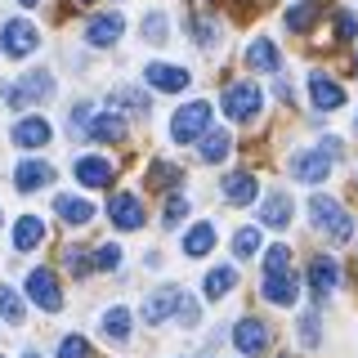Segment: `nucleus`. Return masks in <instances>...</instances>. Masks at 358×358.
<instances>
[{
  "label": "nucleus",
  "mask_w": 358,
  "mask_h": 358,
  "mask_svg": "<svg viewBox=\"0 0 358 358\" xmlns=\"http://www.w3.org/2000/svg\"><path fill=\"white\" fill-rule=\"evenodd\" d=\"M309 224L318 233H327L331 242H350L354 238V215L341 206L336 197H322V193H313L309 197Z\"/></svg>",
  "instance_id": "1"
},
{
  "label": "nucleus",
  "mask_w": 358,
  "mask_h": 358,
  "mask_svg": "<svg viewBox=\"0 0 358 358\" xmlns=\"http://www.w3.org/2000/svg\"><path fill=\"white\" fill-rule=\"evenodd\" d=\"M210 117H215V108L206 103V99H197V103H184L171 117V139L175 143H193L201 134H210Z\"/></svg>",
  "instance_id": "2"
},
{
  "label": "nucleus",
  "mask_w": 358,
  "mask_h": 358,
  "mask_svg": "<svg viewBox=\"0 0 358 358\" xmlns=\"http://www.w3.org/2000/svg\"><path fill=\"white\" fill-rule=\"evenodd\" d=\"M224 112H229L233 121H255L260 117V85L255 81H233V85H224Z\"/></svg>",
  "instance_id": "3"
},
{
  "label": "nucleus",
  "mask_w": 358,
  "mask_h": 358,
  "mask_svg": "<svg viewBox=\"0 0 358 358\" xmlns=\"http://www.w3.org/2000/svg\"><path fill=\"white\" fill-rule=\"evenodd\" d=\"M27 296L36 300L45 313H59V309H63L59 273H54V268H31V273H27Z\"/></svg>",
  "instance_id": "4"
},
{
  "label": "nucleus",
  "mask_w": 358,
  "mask_h": 358,
  "mask_svg": "<svg viewBox=\"0 0 358 358\" xmlns=\"http://www.w3.org/2000/svg\"><path fill=\"white\" fill-rule=\"evenodd\" d=\"M50 94H54V76L45 72V67L27 72V76L18 81V90H14V85H5V99H9L14 108H22V103H41V99H50Z\"/></svg>",
  "instance_id": "5"
},
{
  "label": "nucleus",
  "mask_w": 358,
  "mask_h": 358,
  "mask_svg": "<svg viewBox=\"0 0 358 358\" xmlns=\"http://www.w3.org/2000/svg\"><path fill=\"white\" fill-rule=\"evenodd\" d=\"M0 41H5L0 50H5L9 59H22V54H31V50L41 45V31L31 27L27 18H9L5 27H0Z\"/></svg>",
  "instance_id": "6"
},
{
  "label": "nucleus",
  "mask_w": 358,
  "mask_h": 358,
  "mask_svg": "<svg viewBox=\"0 0 358 358\" xmlns=\"http://www.w3.org/2000/svg\"><path fill=\"white\" fill-rule=\"evenodd\" d=\"M233 345H238L246 358H264L268 354V327L260 318H238L233 322Z\"/></svg>",
  "instance_id": "7"
},
{
  "label": "nucleus",
  "mask_w": 358,
  "mask_h": 358,
  "mask_svg": "<svg viewBox=\"0 0 358 358\" xmlns=\"http://www.w3.org/2000/svg\"><path fill=\"white\" fill-rule=\"evenodd\" d=\"M327 171H331V157L322 152V148H305V152L291 157V175H296L300 184H322Z\"/></svg>",
  "instance_id": "8"
},
{
  "label": "nucleus",
  "mask_w": 358,
  "mask_h": 358,
  "mask_svg": "<svg viewBox=\"0 0 358 358\" xmlns=\"http://www.w3.org/2000/svg\"><path fill=\"white\" fill-rule=\"evenodd\" d=\"M309 99H313V112H336L350 94H345L327 72H309Z\"/></svg>",
  "instance_id": "9"
},
{
  "label": "nucleus",
  "mask_w": 358,
  "mask_h": 358,
  "mask_svg": "<svg viewBox=\"0 0 358 358\" xmlns=\"http://www.w3.org/2000/svg\"><path fill=\"white\" fill-rule=\"evenodd\" d=\"M54 184V166L50 162H36V157H22V162L14 166V188H22V193H36V188Z\"/></svg>",
  "instance_id": "10"
},
{
  "label": "nucleus",
  "mask_w": 358,
  "mask_h": 358,
  "mask_svg": "<svg viewBox=\"0 0 358 358\" xmlns=\"http://www.w3.org/2000/svg\"><path fill=\"white\" fill-rule=\"evenodd\" d=\"M336 282H341V264H336L331 255H313L309 260V291L318 300H327L336 291Z\"/></svg>",
  "instance_id": "11"
},
{
  "label": "nucleus",
  "mask_w": 358,
  "mask_h": 358,
  "mask_svg": "<svg viewBox=\"0 0 358 358\" xmlns=\"http://www.w3.org/2000/svg\"><path fill=\"white\" fill-rule=\"evenodd\" d=\"M148 85L152 90H166V94H179V90H188V67H179V63H148Z\"/></svg>",
  "instance_id": "12"
},
{
  "label": "nucleus",
  "mask_w": 358,
  "mask_h": 358,
  "mask_svg": "<svg viewBox=\"0 0 358 358\" xmlns=\"http://www.w3.org/2000/svg\"><path fill=\"white\" fill-rule=\"evenodd\" d=\"M108 220L117 224V229H139V224H143V201L134 197V193H112Z\"/></svg>",
  "instance_id": "13"
},
{
  "label": "nucleus",
  "mask_w": 358,
  "mask_h": 358,
  "mask_svg": "<svg viewBox=\"0 0 358 358\" xmlns=\"http://www.w3.org/2000/svg\"><path fill=\"white\" fill-rule=\"evenodd\" d=\"M121 31H126V18H121V14H99V18H90L85 36H90L94 50H108V45L121 41Z\"/></svg>",
  "instance_id": "14"
},
{
  "label": "nucleus",
  "mask_w": 358,
  "mask_h": 358,
  "mask_svg": "<svg viewBox=\"0 0 358 358\" xmlns=\"http://www.w3.org/2000/svg\"><path fill=\"white\" fill-rule=\"evenodd\" d=\"M296 273L291 268H282V273H264V300L268 305H278V309H287V305H296Z\"/></svg>",
  "instance_id": "15"
},
{
  "label": "nucleus",
  "mask_w": 358,
  "mask_h": 358,
  "mask_svg": "<svg viewBox=\"0 0 358 358\" xmlns=\"http://www.w3.org/2000/svg\"><path fill=\"white\" fill-rule=\"evenodd\" d=\"M9 134H14L18 148H45L54 130H50V121H45V117H22V121H14V130H9Z\"/></svg>",
  "instance_id": "16"
},
{
  "label": "nucleus",
  "mask_w": 358,
  "mask_h": 358,
  "mask_svg": "<svg viewBox=\"0 0 358 358\" xmlns=\"http://www.w3.org/2000/svg\"><path fill=\"white\" fill-rule=\"evenodd\" d=\"M179 296H184V291L179 287H162V291H152L148 296V305H143V322H166L171 318V313H179Z\"/></svg>",
  "instance_id": "17"
},
{
  "label": "nucleus",
  "mask_w": 358,
  "mask_h": 358,
  "mask_svg": "<svg viewBox=\"0 0 358 358\" xmlns=\"http://www.w3.org/2000/svg\"><path fill=\"white\" fill-rule=\"evenodd\" d=\"M242 59H246V67H255V72H273V76L282 72V54H278L273 41H251Z\"/></svg>",
  "instance_id": "18"
},
{
  "label": "nucleus",
  "mask_w": 358,
  "mask_h": 358,
  "mask_svg": "<svg viewBox=\"0 0 358 358\" xmlns=\"http://www.w3.org/2000/svg\"><path fill=\"white\" fill-rule=\"evenodd\" d=\"M90 139H94V143H121V139H126V117H121V112H94V121H90Z\"/></svg>",
  "instance_id": "19"
},
{
  "label": "nucleus",
  "mask_w": 358,
  "mask_h": 358,
  "mask_svg": "<svg viewBox=\"0 0 358 358\" xmlns=\"http://www.w3.org/2000/svg\"><path fill=\"white\" fill-rule=\"evenodd\" d=\"M224 201H233V206H251L255 201V193H260V188H255V175H246V171H233L229 179H224Z\"/></svg>",
  "instance_id": "20"
},
{
  "label": "nucleus",
  "mask_w": 358,
  "mask_h": 358,
  "mask_svg": "<svg viewBox=\"0 0 358 358\" xmlns=\"http://www.w3.org/2000/svg\"><path fill=\"white\" fill-rule=\"evenodd\" d=\"M112 162H103V157H81V162H76V179H81L85 188H108L112 184Z\"/></svg>",
  "instance_id": "21"
},
{
  "label": "nucleus",
  "mask_w": 358,
  "mask_h": 358,
  "mask_svg": "<svg viewBox=\"0 0 358 358\" xmlns=\"http://www.w3.org/2000/svg\"><path fill=\"white\" fill-rule=\"evenodd\" d=\"M318 18H322V0H296L282 22H287V31H309Z\"/></svg>",
  "instance_id": "22"
},
{
  "label": "nucleus",
  "mask_w": 358,
  "mask_h": 358,
  "mask_svg": "<svg viewBox=\"0 0 358 358\" xmlns=\"http://www.w3.org/2000/svg\"><path fill=\"white\" fill-rule=\"evenodd\" d=\"M54 210H59L63 224H72V229H81V224L94 220V206H90V201H81V197H67V193L54 197Z\"/></svg>",
  "instance_id": "23"
},
{
  "label": "nucleus",
  "mask_w": 358,
  "mask_h": 358,
  "mask_svg": "<svg viewBox=\"0 0 358 358\" xmlns=\"http://www.w3.org/2000/svg\"><path fill=\"white\" fill-rule=\"evenodd\" d=\"M41 242H45V220L41 215H22L14 224V246L18 251H36Z\"/></svg>",
  "instance_id": "24"
},
{
  "label": "nucleus",
  "mask_w": 358,
  "mask_h": 358,
  "mask_svg": "<svg viewBox=\"0 0 358 358\" xmlns=\"http://www.w3.org/2000/svg\"><path fill=\"white\" fill-rule=\"evenodd\" d=\"M233 287H238V268H233V264H220V268H210V273H206V282H201V291H206V300H224Z\"/></svg>",
  "instance_id": "25"
},
{
  "label": "nucleus",
  "mask_w": 358,
  "mask_h": 358,
  "mask_svg": "<svg viewBox=\"0 0 358 358\" xmlns=\"http://www.w3.org/2000/svg\"><path fill=\"white\" fill-rule=\"evenodd\" d=\"M260 220L268 224V229H287L291 224V197L287 193H268L264 206H260Z\"/></svg>",
  "instance_id": "26"
},
{
  "label": "nucleus",
  "mask_w": 358,
  "mask_h": 358,
  "mask_svg": "<svg viewBox=\"0 0 358 358\" xmlns=\"http://www.w3.org/2000/svg\"><path fill=\"white\" fill-rule=\"evenodd\" d=\"M229 152H233V139L224 130H210V134H201V139H197V157H201V162H210V166L224 162Z\"/></svg>",
  "instance_id": "27"
},
{
  "label": "nucleus",
  "mask_w": 358,
  "mask_h": 358,
  "mask_svg": "<svg viewBox=\"0 0 358 358\" xmlns=\"http://www.w3.org/2000/svg\"><path fill=\"white\" fill-rule=\"evenodd\" d=\"M210 246H215V224L210 220H201V224H193V229H188V238H184V255H206Z\"/></svg>",
  "instance_id": "28"
},
{
  "label": "nucleus",
  "mask_w": 358,
  "mask_h": 358,
  "mask_svg": "<svg viewBox=\"0 0 358 358\" xmlns=\"http://www.w3.org/2000/svg\"><path fill=\"white\" fill-rule=\"evenodd\" d=\"M103 331L112 336V341H126V336H130V309H126V305L108 309V313H103Z\"/></svg>",
  "instance_id": "29"
},
{
  "label": "nucleus",
  "mask_w": 358,
  "mask_h": 358,
  "mask_svg": "<svg viewBox=\"0 0 358 358\" xmlns=\"http://www.w3.org/2000/svg\"><path fill=\"white\" fill-rule=\"evenodd\" d=\"M143 36H148V45H162L166 36H171V14H162V9L148 14L143 18Z\"/></svg>",
  "instance_id": "30"
},
{
  "label": "nucleus",
  "mask_w": 358,
  "mask_h": 358,
  "mask_svg": "<svg viewBox=\"0 0 358 358\" xmlns=\"http://www.w3.org/2000/svg\"><path fill=\"white\" fill-rule=\"evenodd\" d=\"M22 313H27V309H22V296L14 287H0V318H5V322H22Z\"/></svg>",
  "instance_id": "31"
},
{
  "label": "nucleus",
  "mask_w": 358,
  "mask_h": 358,
  "mask_svg": "<svg viewBox=\"0 0 358 358\" xmlns=\"http://www.w3.org/2000/svg\"><path fill=\"white\" fill-rule=\"evenodd\" d=\"M112 103H121L126 112H148V94H143V90H134V85H121L117 94H112Z\"/></svg>",
  "instance_id": "32"
},
{
  "label": "nucleus",
  "mask_w": 358,
  "mask_h": 358,
  "mask_svg": "<svg viewBox=\"0 0 358 358\" xmlns=\"http://www.w3.org/2000/svg\"><path fill=\"white\" fill-rule=\"evenodd\" d=\"M233 251H238V260H251V255L260 251V233H255V229H238V233H233Z\"/></svg>",
  "instance_id": "33"
},
{
  "label": "nucleus",
  "mask_w": 358,
  "mask_h": 358,
  "mask_svg": "<svg viewBox=\"0 0 358 358\" xmlns=\"http://www.w3.org/2000/svg\"><path fill=\"white\" fill-rule=\"evenodd\" d=\"M148 179H152V188H171V184H179V179H184V171H179L175 162H157Z\"/></svg>",
  "instance_id": "34"
},
{
  "label": "nucleus",
  "mask_w": 358,
  "mask_h": 358,
  "mask_svg": "<svg viewBox=\"0 0 358 358\" xmlns=\"http://www.w3.org/2000/svg\"><path fill=\"white\" fill-rule=\"evenodd\" d=\"M63 255H67V268H72V273H81V278L94 268V251H85V246H67Z\"/></svg>",
  "instance_id": "35"
},
{
  "label": "nucleus",
  "mask_w": 358,
  "mask_h": 358,
  "mask_svg": "<svg viewBox=\"0 0 358 358\" xmlns=\"http://www.w3.org/2000/svg\"><path fill=\"white\" fill-rule=\"evenodd\" d=\"M318 327H322V322H318V313H313V309L300 313V345H305V350H313V345H318V336H322Z\"/></svg>",
  "instance_id": "36"
},
{
  "label": "nucleus",
  "mask_w": 358,
  "mask_h": 358,
  "mask_svg": "<svg viewBox=\"0 0 358 358\" xmlns=\"http://www.w3.org/2000/svg\"><path fill=\"white\" fill-rule=\"evenodd\" d=\"M54 358H90L85 336H63V341H59V354H54Z\"/></svg>",
  "instance_id": "37"
},
{
  "label": "nucleus",
  "mask_w": 358,
  "mask_h": 358,
  "mask_svg": "<svg viewBox=\"0 0 358 358\" xmlns=\"http://www.w3.org/2000/svg\"><path fill=\"white\" fill-rule=\"evenodd\" d=\"M282 268H291V251L287 246H268L264 251V273H282Z\"/></svg>",
  "instance_id": "38"
},
{
  "label": "nucleus",
  "mask_w": 358,
  "mask_h": 358,
  "mask_svg": "<svg viewBox=\"0 0 358 358\" xmlns=\"http://www.w3.org/2000/svg\"><path fill=\"white\" fill-rule=\"evenodd\" d=\"M358 36V18L350 9H336V41H354Z\"/></svg>",
  "instance_id": "39"
},
{
  "label": "nucleus",
  "mask_w": 358,
  "mask_h": 358,
  "mask_svg": "<svg viewBox=\"0 0 358 358\" xmlns=\"http://www.w3.org/2000/svg\"><path fill=\"white\" fill-rule=\"evenodd\" d=\"M184 210H188V201H184V197H179V193H175V197H166V210H162V224H166V229H175V224H179V220H184Z\"/></svg>",
  "instance_id": "40"
},
{
  "label": "nucleus",
  "mask_w": 358,
  "mask_h": 358,
  "mask_svg": "<svg viewBox=\"0 0 358 358\" xmlns=\"http://www.w3.org/2000/svg\"><path fill=\"white\" fill-rule=\"evenodd\" d=\"M117 264H121V246L117 242H103L94 251V268H117Z\"/></svg>",
  "instance_id": "41"
},
{
  "label": "nucleus",
  "mask_w": 358,
  "mask_h": 358,
  "mask_svg": "<svg viewBox=\"0 0 358 358\" xmlns=\"http://www.w3.org/2000/svg\"><path fill=\"white\" fill-rule=\"evenodd\" d=\"M179 322H184V327H197V300L188 296V291L179 296Z\"/></svg>",
  "instance_id": "42"
},
{
  "label": "nucleus",
  "mask_w": 358,
  "mask_h": 358,
  "mask_svg": "<svg viewBox=\"0 0 358 358\" xmlns=\"http://www.w3.org/2000/svg\"><path fill=\"white\" fill-rule=\"evenodd\" d=\"M18 5H27V9H31V5H41V0H18Z\"/></svg>",
  "instance_id": "43"
},
{
  "label": "nucleus",
  "mask_w": 358,
  "mask_h": 358,
  "mask_svg": "<svg viewBox=\"0 0 358 358\" xmlns=\"http://www.w3.org/2000/svg\"><path fill=\"white\" fill-rule=\"evenodd\" d=\"M72 5H81V9H85V5H90V0H72Z\"/></svg>",
  "instance_id": "44"
},
{
  "label": "nucleus",
  "mask_w": 358,
  "mask_h": 358,
  "mask_svg": "<svg viewBox=\"0 0 358 358\" xmlns=\"http://www.w3.org/2000/svg\"><path fill=\"white\" fill-rule=\"evenodd\" d=\"M22 358H41V354H31V350H27V354H22Z\"/></svg>",
  "instance_id": "45"
},
{
  "label": "nucleus",
  "mask_w": 358,
  "mask_h": 358,
  "mask_svg": "<svg viewBox=\"0 0 358 358\" xmlns=\"http://www.w3.org/2000/svg\"><path fill=\"white\" fill-rule=\"evenodd\" d=\"M354 72H358V63H354Z\"/></svg>",
  "instance_id": "46"
}]
</instances>
